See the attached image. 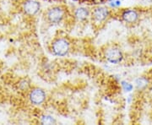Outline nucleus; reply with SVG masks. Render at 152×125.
Segmentation results:
<instances>
[{
	"label": "nucleus",
	"mask_w": 152,
	"mask_h": 125,
	"mask_svg": "<svg viewBox=\"0 0 152 125\" xmlns=\"http://www.w3.org/2000/svg\"><path fill=\"white\" fill-rule=\"evenodd\" d=\"M70 50V42L68 39L58 37L55 39L52 44L53 53L58 57H64Z\"/></svg>",
	"instance_id": "f257e3e1"
},
{
	"label": "nucleus",
	"mask_w": 152,
	"mask_h": 125,
	"mask_svg": "<svg viewBox=\"0 0 152 125\" xmlns=\"http://www.w3.org/2000/svg\"><path fill=\"white\" fill-rule=\"evenodd\" d=\"M65 14V10L62 6H53L47 11V19L52 24H58L64 19Z\"/></svg>",
	"instance_id": "f03ea898"
},
{
	"label": "nucleus",
	"mask_w": 152,
	"mask_h": 125,
	"mask_svg": "<svg viewBox=\"0 0 152 125\" xmlns=\"http://www.w3.org/2000/svg\"><path fill=\"white\" fill-rule=\"evenodd\" d=\"M104 56L107 61L111 64H119L124 59V53L122 50L116 46H110L104 52Z\"/></svg>",
	"instance_id": "7ed1b4c3"
},
{
	"label": "nucleus",
	"mask_w": 152,
	"mask_h": 125,
	"mask_svg": "<svg viewBox=\"0 0 152 125\" xmlns=\"http://www.w3.org/2000/svg\"><path fill=\"white\" fill-rule=\"evenodd\" d=\"M110 15V11L105 7H96L91 11V18L94 23L102 24Z\"/></svg>",
	"instance_id": "20e7f679"
},
{
	"label": "nucleus",
	"mask_w": 152,
	"mask_h": 125,
	"mask_svg": "<svg viewBox=\"0 0 152 125\" xmlns=\"http://www.w3.org/2000/svg\"><path fill=\"white\" fill-rule=\"evenodd\" d=\"M140 18V15L139 11L134 9H127L122 12L121 14V19L126 24L133 25L139 21Z\"/></svg>",
	"instance_id": "39448f33"
},
{
	"label": "nucleus",
	"mask_w": 152,
	"mask_h": 125,
	"mask_svg": "<svg viewBox=\"0 0 152 125\" xmlns=\"http://www.w3.org/2000/svg\"><path fill=\"white\" fill-rule=\"evenodd\" d=\"M29 98L31 102L34 105H41L46 100V93L42 89L35 88L30 92Z\"/></svg>",
	"instance_id": "423d86ee"
},
{
	"label": "nucleus",
	"mask_w": 152,
	"mask_h": 125,
	"mask_svg": "<svg viewBox=\"0 0 152 125\" xmlns=\"http://www.w3.org/2000/svg\"><path fill=\"white\" fill-rule=\"evenodd\" d=\"M40 10V4L37 0H27L24 4V10L29 15H34Z\"/></svg>",
	"instance_id": "0eeeda50"
},
{
	"label": "nucleus",
	"mask_w": 152,
	"mask_h": 125,
	"mask_svg": "<svg viewBox=\"0 0 152 125\" xmlns=\"http://www.w3.org/2000/svg\"><path fill=\"white\" fill-rule=\"evenodd\" d=\"M91 15V11L86 7H80L75 11V16L80 21H85Z\"/></svg>",
	"instance_id": "6e6552de"
},
{
	"label": "nucleus",
	"mask_w": 152,
	"mask_h": 125,
	"mask_svg": "<svg viewBox=\"0 0 152 125\" xmlns=\"http://www.w3.org/2000/svg\"><path fill=\"white\" fill-rule=\"evenodd\" d=\"M136 87L138 90H144L149 85V80L145 77H140L136 80Z\"/></svg>",
	"instance_id": "1a4fd4ad"
},
{
	"label": "nucleus",
	"mask_w": 152,
	"mask_h": 125,
	"mask_svg": "<svg viewBox=\"0 0 152 125\" xmlns=\"http://www.w3.org/2000/svg\"><path fill=\"white\" fill-rule=\"evenodd\" d=\"M41 122L42 124H54L56 123V120L54 119L53 117H52L50 115H43L42 117Z\"/></svg>",
	"instance_id": "9d476101"
},
{
	"label": "nucleus",
	"mask_w": 152,
	"mask_h": 125,
	"mask_svg": "<svg viewBox=\"0 0 152 125\" xmlns=\"http://www.w3.org/2000/svg\"><path fill=\"white\" fill-rule=\"evenodd\" d=\"M124 86L125 91H130L133 89V86L129 83H124Z\"/></svg>",
	"instance_id": "9b49d317"
},
{
	"label": "nucleus",
	"mask_w": 152,
	"mask_h": 125,
	"mask_svg": "<svg viewBox=\"0 0 152 125\" xmlns=\"http://www.w3.org/2000/svg\"><path fill=\"white\" fill-rule=\"evenodd\" d=\"M149 54L151 56V58H152V44L151 45V47H150V48H149Z\"/></svg>",
	"instance_id": "f8f14e48"
}]
</instances>
